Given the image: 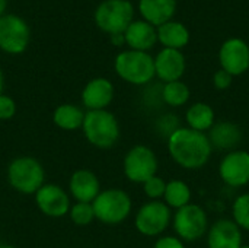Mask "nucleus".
I'll list each match as a JSON object with an SVG mask.
<instances>
[{"instance_id": "obj_1", "label": "nucleus", "mask_w": 249, "mask_h": 248, "mask_svg": "<svg viewBox=\"0 0 249 248\" xmlns=\"http://www.w3.org/2000/svg\"><path fill=\"white\" fill-rule=\"evenodd\" d=\"M168 151L179 167L200 170L209 162L213 146L207 134L190 127H179L168 139Z\"/></svg>"}, {"instance_id": "obj_2", "label": "nucleus", "mask_w": 249, "mask_h": 248, "mask_svg": "<svg viewBox=\"0 0 249 248\" xmlns=\"http://www.w3.org/2000/svg\"><path fill=\"white\" fill-rule=\"evenodd\" d=\"M7 183L20 194H35L45 184L44 165L34 156H18L7 165Z\"/></svg>"}, {"instance_id": "obj_3", "label": "nucleus", "mask_w": 249, "mask_h": 248, "mask_svg": "<svg viewBox=\"0 0 249 248\" xmlns=\"http://www.w3.org/2000/svg\"><path fill=\"white\" fill-rule=\"evenodd\" d=\"M86 140L98 149H109L120 139V124L108 110L86 111L83 126Z\"/></svg>"}, {"instance_id": "obj_4", "label": "nucleus", "mask_w": 249, "mask_h": 248, "mask_svg": "<svg viewBox=\"0 0 249 248\" xmlns=\"http://www.w3.org/2000/svg\"><path fill=\"white\" fill-rule=\"evenodd\" d=\"M117 75L131 85H147L155 76V58L144 51L125 50L121 51L114 61Z\"/></svg>"}, {"instance_id": "obj_5", "label": "nucleus", "mask_w": 249, "mask_h": 248, "mask_svg": "<svg viewBox=\"0 0 249 248\" xmlns=\"http://www.w3.org/2000/svg\"><path fill=\"white\" fill-rule=\"evenodd\" d=\"M95 219L105 225L124 222L131 212V199L121 189H107L92 202Z\"/></svg>"}, {"instance_id": "obj_6", "label": "nucleus", "mask_w": 249, "mask_h": 248, "mask_svg": "<svg viewBox=\"0 0 249 248\" xmlns=\"http://www.w3.org/2000/svg\"><path fill=\"white\" fill-rule=\"evenodd\" d=\"M134 20V7L128 0H104L95 10L96 26L109 34H124Z\"/></svg>"}, {"instance_id": "obj_7", "label": "nucleus", "mask_w": 249, "mask_h": 248, "mask_svg": "<svg viewBox=\"0 0 249 248\" xmlns=\"http://www.w3.org/2000/svg\"><path fill=\"white\" fill-rule=\"evenodd\" d=\"M123 167L124 174L130 181L144 184L147 180L156 175L158 158L150 148L144 145H137L127 152Z\"/></svg>"}, {"instance_id": "obj_8", "label": "nucleus", "mask_w": 249, "mask_h": 248, "mask_svg": "<svg viewBox=\"0 0 249 248\" xmlns=\"http://www.w3.org/2000/svg\"><path fill=\"white\" fill-rule=\"evenodd\" d=\"M209 227V219L203 208L198 205H187L177 210L174 216V229L177 235L184 241L200 240Z\"/></svg>"}, {"instance_id": "obj_9", "label": "nucleus", "mask_w": 249, "mask_h": 248, "mask_svg": "<svg viewBox=\"0 0 249 248\" xmlns=\"http://www.w3.org/2000/svg\"><path fill=\"white\" fill-rule=\"evenodd\" d=\"M29 26L18 15L0 16V50L7 54H20L29 44Z\"/></svg>"}, {"instance_id": "obj_10", "label": "nucleus", "mask_w": 249, "mask_h": 248, "mask_svg": "<svg viewBox=\"0 0 249 248\" xmlns=\"http://www.w3.org/2000/svg\"><path fill=\"white\" fill-rule=\"evenodd\" d=\"M171 209L166 203L159 200H152L143 205L134 219L136 228L140 234L146 237L160 235L169 225Z\"/></svg>"}, {"instance_id": "obj_11", "label": "nucleus", "mask_w": 249, "mask_h": 248, "mask_svg": "<svg viewBox=\"0 0 249 248\" xmlns=\"http://www.w3.org/2000/svg\"><path fill=\"white\" fill-rule=\"evenodd\" d=\"M35 205L48 218H63L69 215L71 203L69 193L53 183H45L35 194Z\"/></svg>"}, {"instance_id": "obj_12", "label": "nucleus", "mask_w": 249, "mask_h": 248, "mask_svg": "<svg viewBox=\"0 0 249 248\" xmlns=\"http://www.w3.org/2000/svg\"><path fill=\"white\" fill-rule=\"evenodd\" d=\"M219 61L223 70L232 76H241L249 69V45L242 38L226 39L219 51Z\"/></svg>"}, {"instance_id": "obj_13", "label": "nucleus", "mask_w": 249, "mask_h": 248, "mask_svg": "<svg viewBox=\"0 0 249 248\" xmlns=\"http://www.w3.org/2000/svg\"><path fill=\"white\" fill-rule=\"evenodd\" d=\"M220 178L231 187H244L249 183V152L232 151L226 153L219 167Z\"/></svg>"}, {"instance_id": "obj_14", "label": "nucleus", "mask_w": 249, "mask_h": 248, "mask_svg": "<svg viewBox=\"0 0 249 248\" xmlns=\"http://www.w3.org/2000/svg\"><path fill=\"white\" fill-rule=\"evenodd\" d=\"M114 85L105 77H95L89 80L82 91V104L88 111L107 110L114 99Z\"/></svg>"}, {"instance_id": "obj_15", "label": "nucleus", "mask_w": 249, "mask_h": 248, "mask_svg": "<svg viewBox=\"0 0 249 248\" xmlns=\"http://www.w3.org/2000/svg\"><path fill=\"white\" fill-rule=\"evenodd\" d=\"M185 57L181 50L163 48L155 57L156 76L165 83L181 80L185 73Z\"/></svg>"}, {"instance_id": "obj_16", "label": "nucleus", "mask_w": 249, "mask_h": 248, "mask_svg": "<svg viewBox=\"0 0 249 248\" xmlns=\"http://www.w3.org/2000/svg\"><path fill=\"white\" fill-rule=\"evenodd\" d=\"M69 191L76 202L92 203L101 193V183L90 170H77L69 180Z\"/></svg>"}, {"instance_id": "obj_17", "label": "nucleus", "mask_w": 249, "mask_h": 248, "mask_svg": "<svg viewBox=\"0 0 249 248\" xmlns=\"http://www.w3.org/2000/svg\"><path fill=\"white\" fill-rule=\"evenodd\" d=\"M124 38L130 50L147 53L158 42V28L144 19L133 20L124 32Z\"/></svg>"}, {"instance_id": "obj_18", "label": "nucleus", "mask_w": 249, "mask_h": 248, "mask_svg": "<svg viewBox=\"0 0 249 248\" xmlns=\"http://www.w3.org/2000/svg\"><path fill=\"white\" fill-rule=\"evenodd\" d=\"M209 248H241L242 232L241 228L231 219L217 221L209 231Z\"/></svg>"}, {"instance_id": "obj_19", "label": "nucleus", "mask_w": 249, "mask_h": 248, "mask_svg": "<svg viewBox=\"0 0 249 248\" xmlns=\"http://www.w3.org/2000/svg\"><path fill=\"white\" fill-rule=\"evenodd\" d=\"M177 4V0H139V12L144 20L158 28L172 20Z\"/></svg>"}, {"instance_id": "obj_20", "label": "nucleus", "mask_w": 249, "mask_h": 248, "mask_svg": "<svg viewBox=\"0 0 249 248\" xmlns=\"http://www.w3.org/2000/svg\"><path fill=\"white\" fill-rule=\"evenodd\" d=\"M209 140L213 148L219 151H236L235 148L242 140V132L238 124L232 121H220L214 123V126L209 130Z\"/></svg>"}, {"instance_id": "obj_21", "label": "nucleus", "mask_w": 249, "mask_h": 248, "mask_svg": "<svg viewBox=\"0 0 249 248\" xmlns=\"http://www.w3.org/2000/svg\"><path fill=\"white\" fill-rule=\"evenodd\" d=\"M190 37L188 28L178 20H169L158 26V42H160L163 48L181 50L190 42Z\"/></svg>"}, {"instance_id": "obj_22", "label": "nucleus", "mask_w": 249, "mask_h": 248, "mask_svg": "<svg viewBox=\"0 0 249 248\" xmlns=\"http://www.w3.org/2000/svg\"><path fill=\"white\" fill-rule=\"evenodd\" d=\"M85 111L74 104H61L53 113V123L66 132H74L82 129L85 120Z\"/></svg>"}, {"instance_id": "obj_23", "label": "nucleus", "mask_w": 249, "mask_h": 248, "mask_svg": "<svg viewBox=\"0 0 249 248\" xmlns=\"http://www.w3.org/2000/svg\"><path fill=\"white\" fill-rule=\"evenodd\" d=\"M185 120L190 129L204 133L214 126V111L206 102H196L187 110Z\"/></svg>"}, {"instance_id": "obj_24", "label": "nucleus", "mask_w": 249, "mask_h": 248, "mask_svg": "<svg viewBox=\"0 0 249 248\" xmlns=\"http://www.w3.org/2000/svg\"><path fill=\"white\" fill-rule=\"evenodd\" d=\"M165 203L169 208H175L177 210L190 205L191 200V189L188 187L187 183L181 180H172L166 183V190H165Z\"/></svg>"}, {"instance_id": "obj_25", "label": "nucleus", "mask_w": 249, "mask_h": 248, "mask_svg": "<svg viewBox=\"0 0 249 248\" xmlns=\"http://www.w3.org/2000/svg\"><path fill=\"white\" fill-rule=\"evenodd\" d=\"M190 88L181 80L168 82L162 86V101L171 107H182L190 99Z\"/></svg>"}, {"instance_id": "obj_26", "label": "nucleus", "mask_w": 249, "mask_h": 248, "mask_svg": "<svg viewBox=\"0 0 249 248\" xmlns=\"http://www.w3.org/2000/svg\"><path fill=\"white\" fill-rule=\"evenodd\" d=\"M69 216L71 222L77 227H88L93 222L95 219V212L92 203H83V202H76L71 205Z\"/></svg>"}, {"instance_id": "obj_27", "label": "nucleus", "mask_w": 249, "mask_h": 248, "mask_svg": "<svg viewBox=\"0 0 249 248\" xmlns=\"http://www.w3.org/2000/svg\"><path fill=\"white\" fill-rule=\"evenodd\" d=\"M232 213H233V222L239 228L249 231V193L236 197L232 206Z\"/></svg>"}, {"instance_id": "obj_28", "label": "nucleus", "mask_w": 249, "mask_h": 248, "mask_svg": "<svg viewBox=\"0 0 249 248\" xmlns=\"http://www.w3.org/2000/svg\"><path fill=\"white\" fill-rule=\"evenodd\" d=\"M165 190H166V183L163 181V178L155 175L152 177L150 180H147L144 184H143V191L144 194L149 197V199H160L165 196Z\"/></svg>"}, {"instance_id": "obj_29", "label": "nucleus", "mask_w": 249, "mask_h": 248, "mask_svg": "<svg viewBox=\"0 0 249 248\" xmlns=\"http://www.w3.org/2000/svg\"><path fill=\"white\" fill-rule=\"evenodd\" d=\"M179 129V124H178V120H177V115L174 114H166L163 117H160V120L158 121V132L165 136V137H171V134H174L177 130Z\"/></svg>"}, {"instance_id": "obj_30", "label": "nucleus", "mask_w": 249, "mask_h": 248, "mask_svg": "<svg viewBox=\"0 0 249 248\" xmlns=\"http://www.w3.org/2000/svg\"><path fill=\"white\" fill-rule=\"evenodd\" d=\"M16 114V102L9 95H0V120H12Z\"/></svg>"}, {"instance_id": "obj_31", "label": "nucleus", "mask_w": 249, "mask_h": 248, "mask_svg": "<svg viewBox=\"0 0 249 248\" xmlns=\"http://www.w3.org/2000/svg\"><path fill=\"white\" fill-rule=\"evenodd\" d=\"M232 82H233V76H232L231 73H228L226 70H223V69L217 70V72L214 73V76H213V83H214V86H216L217 89H220V91L231 88Z\"/></svg>"}, {"instance_id": "obj_32", "label": "nucleus", "mask_w": 249, "mask_h": 248, "mask_svg": "<svg viewBox=\"0 0 249 248\" xmlns=\"http://www.w3.org/2000/svg\"><path fill=\"white\" fill-rule=\"evenodd\" d=\"M155 248H185L182 241L177 237H162L156 241Z\"/></svg>"}, {"instance_id": "obj_33", "label": "nucleus", "mask_w": 249, "mask_h": 248, "mask_svg": "<svg viewBox=\"0 0 249 248\" xmlns=\"http://www.w3.org/2000/svg\"><path fill=\"white\" fill-rule=\"evenodd\" d=\"M111 37V42L117 47H121L125 44V38H124V34H114V35H109Z\"/></svg>"}, {"instance_id": "obj_34", "label": "nucleus", "mask_w": 249, "mask_h": 248, "mask_svg": "<svg viewBox=\"0 0 249 248\" xmlns=\"http://www.w3.org/2000/svg\"><path fill=\"white\" fill-rule=\"evenodd\" d=\"M6 6H7V0H0V16H3Z\"/></svg>"}, {"instance_id": "obj_35", "label": "nucleus", "mask_w": 249, "mask_h": 248, "mask_svg": "<svg viewBox=\"0 0 249 248\" xmlns=\"http://www.w3.org/2000/svg\"><path fill=\"white\" fill-rule=\"evenodd\" d=\"M3 86H4V79H3V73L0 70V95L3 94Z\"/></svg>"}, {"instance_id": "obj_36", "label": "nucleus", "mask_w": 249, "mask_h": 248, "mask_svg": "<svg viewBox=\"0 0 249 248\" xmlns=\"http://www.w3.org/2000/svg\"><path fill=\"white\" fill-rule=\"evenodd\" d=\"M0 248H16L15 246H10V244H0Z\"/></svg>"}, {"instance_id": "obj_37", "label": "nucleus", "mask_w": 249, "mask_h": 248, "mask_svg": "<svg viewBox=\"0 0 249 248\" xmlns=\"http://www.w3.org/2000/svg\"><path fill=\"white\" fill-rule=\"evenodd\" d=\"M241 248H249V246H242V247Z\"/></svg>"}]
</instances>
